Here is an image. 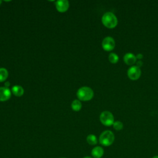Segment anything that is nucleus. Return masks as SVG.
Instances as JSON below:
<instances>
[{
	"label": "nucleus",
	"instance_id": "f257e3e1",
	"mask_svg": "<svg viewBox=\"0 0 158 158\" xmlns=\"http://www.w3.org/2000/svg\"><path fill=\"white\" fill-rule=\"evenodd\" d=\"M117 19L115 15L111 12H107L102 17V22L107 28H114L117 24Z\"/></svg>",
	"mask_w": 158,
	"mask_h": 158
},
{
	"label": "nucleus",
	"instance_id": "f03ea898",
	"mask_svg": "<svg viewBox=\"0 0 158 158\" xmlns=\"http://www.w3.org/2000/svg\"><path fill=\"white\" fill-rule=\"evenodd\" d=\"M94 95L93 91L91 88L88 86H83L78 89L77 96L80 100L87 101L91 100Z\"/></svg>",
	"mask_w": 158,
	"mask_h": 158
},
{
	"label": "nucleus",
	"instance_id": "7ed1b4c3",
	"mask_svg": "<svg viewBox=\"0 0 158 158\" xmlns=\"http://www.w3.org/2000/svg\"><path fill=\"white\" fill-rule=\"evenodd\" d=\"M115 136L114 133L110 130L103 131L99 136V141L101 144L104 146H110L114 141Z\"/></svg>",
	"mask_w": 158,
	"mask_h": 158
},
{
	"label": "nucleus",
	"instance_id": "20e7f679",
	"mask_svg": "<svg viewBox=\"0 0 158 158\" xmlns=\"http://www.w3.org/2000/svg\"><path fill=\"white\" fill-rule=\"evenodd\" d=\"M99 119L101 122L105 126H110L113 125L114 117L112 114L109 111H104L102 112L100 116Z\"/></svg>",
	"mask_w": 158,
	"mask_h": 158
},
{
	"label": "nucleus",
	"instance_id": "39448f33",
	"mask_svg": "<svg viewBox=\"0 0 158 158\" xmlns=\"http://www.w3.org/2000/svg\"><path fill=\"white\" fill-rule=\"evenodd\" d=\"M141 73V70L136 65L131 66L128 69L127 71V75L131 80H136L139 78Z\"/></svg>",
	"mask_w": 158,
	"mask_h": 158
},
{
	"label": "nucleus",
	"instance_id": "423d86ee",
	"mask_svg": "<svg viewBox=\"0 0 158 158\" xmlns=\"http://www.w3.org/2000/svg\"><path fill=\"white\" fill-rule=\"evenodd\" d=\"M115 44V41L113 38L110 36H107L102 40V46L105 51H109L114 48Z\"/></svg>",
	"mask_w": 158,
	"mask_h": 158
},
{
	"label": "nucleus",
	"instance_id": "0eeeda50",
	"mask_svg": "<svg viewBox=\"0 0 158 158\" xmlns=\"http://www.w3.org/2000/svg\"><path fill=\"white\" fill-rule=\"evenodd\" d=\"M69 7V1L67 0H59L56 2V7L60 12H66Z\"/></svg>",
	"mask_w": 158,
	"mask_h": 158
},
{
	"label": "nucleus",
	"instance_id": "6e6552de",
	"mask_svg": "<svg viewBox=\"0 0 158 158\" xmlns=\"http://www.w3.org/2000/svg\"><path fill=\"white\" fill-rule=\"evenodd\" d=\"M11 96L10 90L6 87H0V101L8 100Z\"/></svg>",
	"mask_w": 158,
	"mask_h": 158
},
{
	"label": "nucleus",
	"instance_id": "1a4fd4ad",
	"mask_svg": "<svg viewBox=\"0 0 158 158\" xmlns=\"http://www.w3.org/2000/svg\"><path fill=\"white\" fill-rule=\"evenodd\" d=\"M123 60L126 64L131 65H133L136 62V57L131 52H128L124 55Z\"/></svg>",
	"mask_w": 158,
	"mask_h": 158
},
{
	"label": "nucleus",
	"instance_id": "9d476101",
	"mask_svg": "<svg viewBox=\"0 0 158 158\" xmlns=\"http://www.w3.org/2000/svg\"><path fill=\"white\" fill-rule=\"evenodd\" d=\"M104 154V149L101 146H96L91 151V155L94 158H101Z\"/></svg>",
	"mask_w": 158,
	"mask_h": 158
},
{
	"label": "nucleus",
	"instance_id": "9b49d317",
	"mask_svg": "<svg viewBox=\"0 0 158 158\" xmlns=\"http://www.w3.org/2000/svg\"><path fill=\"white\" fill-rule=\"evenodd\" d=\"M12 92L15 96L19 97V96H21L23 95L24 91L22 86H19V85H15L12 87Z\"/></svg>",
	"mask_w": 158,
	"mask_h": 158
},
{
	"label": "nucleus",
	"instance_id": "f8f14e48",
	"mask_svg": "<svg viewBox=\"0 0 158 158\" xmlns=\"http://www.w3.org/2000/svg\"><path fill=\"white\" fill-rule=\"evenodd\" d=\"M86 141L90 145H95L98 143V139L94 135L90 134L86 137Z\"/></svg>",
	"mask_w": 158,
	"mask_h": 158
},
{
	"label": "nucleus",
	"instance_id": "ddd939ff",
	"mask_svg": "<svg viewBox=\"0 0 158 158\" xmlns=\"http://www.w3.org/2000/svg\"><path fill=\"white\" fill-rule=\"evenodd\" d=\"M8 77V72L5 68H0V82L6 80Z\"/></svg>",
	"mask_w": 158,
	"mask_h": 158
},
{
	"label": "nucleus",
	"instance_id": "4468645a",
	"mask_svg": "<svg viewBox=\"0 0 158 158\" xmlns=\"http://www.w3.org/2000/svg\"><path fill=\"white\" fill-rule=\"evenodd\" d=\"M72 109L75 111H79L81 108V104L78 100H74L71 104Z\"/></svg>",
	"mask_w": 158,
	"mask_h": 158
},
{
	"label": "nucleus",
	"instance_id": "2eb2a0df",
	"mask_svg": "<svg viewBox=\"0 0 158 158\" xmlns=\"http://www.w3.org/2000/svg\"><path fill=\"white\" fill-rule=\"evenodd\" d=\"M109 60L112 64H115L118 60V56L114 52H112L109 55Z\"/></svg>",
	"mask_w": 158,
	"mask_h": 158
},
{
	"label": "nucleus",
	"instance_id": "dca6fc26",
	"mask_svg": "<svg viewBox=\"0 0 158 158\" xmlns=\"http://www.w3.org/2000/svg\"><path fill=\"white\" fill-rule=\"evenodd\" d=\"M123 123L120 121H115L113 123V127L116 130H120L123 128Z\"/></svg>",
	"mask_w": 158,
	"mask_h": 158
},
{
	"label": "nucleus",
	"instance_id": "f3484780",
	"mask_svg": "<svg viewBox=\"0 0 158 158\" xmlns=\"http://www.w3.org/2000/svg\"><path fill=\"white\" fill-rule=\"evenodd\" d=\"M136 59H141L143 57V54H141V53H138V54H137V55L136 56Z\"/></svg>",
	"mask_w": 158,
	"mask_h": 158
},
{
	"label": "nucleus",
	"instance_id": "a211bd4d",
	"mask_svg": "<svg viewBox=\"0 0 158 158\" xmlns=\"http://www.w3.org/2000/svg\"><path fill=\"white\" fill-rule=\"evenodd\" d=\"M142 65H143V62H142V61H141V60H138V61H137L136 62V66L137 67H138L139 68L140 67H141L142 66Z\"/></svg>",
	"mask_w": 158,
	"mask_h": 158
},
{
	"label": "nucleus",
	"instance_id": "6ab92c4d",
	"mask_svg": "<svg viewBox=\"0 0 158 158\" xmlns=\"http://www.w3.org/2000/svg\"><path fill=\"white\" fill-rule=\"evenodd\" d=\"M10 85V83H9V81H7V82H6V83H5V86H6V88H7V86H9Z\"/></svg>",
	"mask_w": 158,
	"mask_h": 158
},
{
	"label": "nucleus",
	"instance_id": "aec40b11",
	"mask_svg": "<svg viewBox=\"0 0 158 158\" xmlns=\"http://www.w3.org/2000/svg\"><path fill=\"white\" fill-rule=\"evenodd\" d=\"M83 158H92L91 157H89V156H86V157H84Z\"/></svg>",
	"mask_w": 158,
	"mask_h": 158
},
{
	"label": "nucleus",
	"instance_id": "412c9836",
	"mask_svg": "<svg viewBox=\"0 0 158 158\" xmlns=\"http://www.w3.org/2000/svg\"><path fill=\"white\" fill-rule=\"evenodd\" d=\"M152 158H158V156H155L152 157Z\"/></svg>",
	"mask_w": 158,
	"mask_h": 158
},
{
	"label": "nucleus",
	"instance_id": "4be33fe9",
	"mask_svg": "<svg viewBox=\"0 0 158 158\" xmlns=\"http://www.w3.org/2000/svg\"><path fill=\"white\" fill-rule=\"evenodd\" d=\"M1 2H2V1H1V0H0V4H1Z\"/></svg>",
	"mask_w": 158,
	"mask_h": 158
},
{
	"label": "nucleus",
	"instance_id": "5701e85b",
	"mask_svg": "<svg viewBox=\"0 0 158 158\" xmlns=\"http://www.w3.org/2000/svg\"><path fill=\"white\" fill-rule=\"evenodd\" d=\"M61 158H65V157H61Z\"/></svg>",
	"mask_w": 158,
	"mask_h": 158
}]
</instances>
